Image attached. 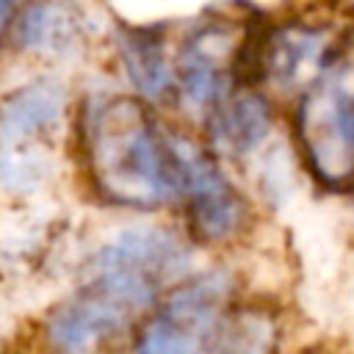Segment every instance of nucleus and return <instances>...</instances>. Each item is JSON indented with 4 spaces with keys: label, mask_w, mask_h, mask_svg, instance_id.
I'll return each instance as SVG.
<instances>
[{
    "label": "nucleus",
    "mask_w": 354,
    "mask_h": 354,
    "mask_svg": "<svg viewBox=\"0 0 354 354\" xmlns=\"http://www.w3.org/2000/svg\"><path fill=\"white\" fill-rule=\"evenodd\" d=\"M191 252L166 227H133L119 232L86 263V277L44 324L50 346L88 351L100 340L124 332L147 315L158 299L188 271Z\"/></svg>",
    "instance_id": "nucleus-1"
},
{
    "label": "nucleus",
    "mask_w": 354,
    "mask_h": 354,
    "mask_svg": "<svg viewBox=\"0 0 354 354\" xmlns=\"http://www.w3.org/2000/svg\"><path fill=\"white\" fill-rule=\"evenodd\" d=\"M86 158L97 191L122 207H160L180 199V158L144 100L113 97L88 122Z\"/></svg>",
    "instance_id": "nucleus-2"
},
{
    "label": "nucleus",
    "mask_w": 354,
    "mask_h": 354,
    "mask_svg": "<svg viewBox=\"0 0 354 354\" xmlns=\"http://www.w3.org/2000/svg\"><path fill=\"white\" fill-rule=\"evenodd\" d=\"M307 171L329 191L354 188V30L329 44L293 116Z\"/></svg>",
    "instance_id": "nucleus-3"
},
{
    "label": "nucleus",
    "mask_w": 354,
    "mask_h": 354,
    "mask_svg": "<svg viewBox=\"0 0 354 354\" xmlns=\"http://www.w3.org/2000/svg\"><path fill=\"white\" fill-rule=\"evenodd\" d=\"M232 293L235 279L224 268H210L183 282L177 279L147 313L136 337V351H213L224 315L232 307Z\"/></svg>",
    "instance_id": "nucleus-4"
},
{
    "label": "nucleus",
    "mask_w": 354,
    "mask_h": 354,
    "mask_svg": "<svg viewBox=\"0 0 354 354\" xmlns=\"http://www.w3.org/2000/svg\"><path fill=\"white\" fill-rule=\"evenodd\" d=\"M66 111V94L55 80L17 88L0 105V183L8 191H30L50 171L47 141Z\"/></svg>",
    "instance_id": "nucleus-5"
},
{
    "label": "nucleus",
    "mask_w": 354,
    "mask_h": 354,
    "mask_svg": "<svg viewBox=\"0 0 354 354\" xmlns=\"http://www.w3.org/2000/svg\"><path fill=\"white\" fill-rule=\"evenodd\" d=\"M180 158V196L185 199V218L191 238L199 243H221L238 235L246 224V202L218 171L210 149L177 136Z\"/></svg>",
    "instance_id": "nucleus-6"
},
{
    "label": "nucleus",
    "mask_w": 354,
    "mask_h": 354,
    "mask_svg": "<svg viewBox=\"0 0 354 354\" xmlns=\"http://www.w3.org/2000/svg\"><path fill=\"white\" fill-rule=\"evenodd\" d=\"M238 39L232 36V28L213 19L196 25L185 36L174 58V88L185 102L207 111L235 88L232 55Z\"/></svg>",
    "instance_id": "nucleus-7"
},
{
    "label": "nucleus",
    "mask_w": 354,
    "mask_h": 354,
    "mask_svg": "<svg viewBox=\"0 0 354 354\" xmlns=\"http://www.w3.org/2000/svg\"><path fill=\"white\" fill-rule=\"evenodd\" d=\"M205 113L207 149L221 158H249L271 133V105L254 88L238 86Z\"/></svg>",
    "instance_id": "nucleus-8"
},
{
    "label": "nucleus",
    "mask_w": 354,
    "mask_h": 354,
    "mask_svg": "<svg viewBox=\"0 0 354 354\" xmlns=\"http://www.w3.org/2000/svg\"><path fill=\"white\" fill-rule=\"evenodd\" d=\"M119 58L122 66L141 94V100L160 102L166 100L174 88V64L166 55L163 44V30L149 25V28H136V25H122L119 28Z\"/></svg>",
    "instance_id": "nucleus-9"
},
{
    "label": "nucleus",
    "mask_w": 354,
    "mask_h": 354,
    "mask_svg": "<svg viewBox=\"0 0 354 354\" xmlns=\"http://www.w3.org/2000/svg\"><path fill=\"white\" fill-rule=\"evenodd\" d=\"M80 19L64 3H28L11 25V41L25 53H69L80 41Z\"/></svg>",
    "instance_id": "nucleus-10"
},
{
    "label": "nucleus",
    "mask_w": 354,
    "mask_h": 354,
    "mask_svg": "<svg viewBox=\"0 0 354 354\" xmlns=\"http://www.w3.org/2000/svg\"><path fill=\"white\" fill-rule=\"evenodd\" d=\"M11 6H14V0H0V25H3V19L8 17V11H11Z\"/></svg>",
    "instance_id": "nucleus-11"
}]
</instances>
